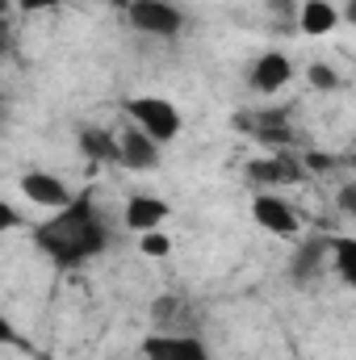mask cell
Segmentation results:
<instances>
[{
	"label": "cell",
	"mask_w": 356,
	"mask_h": 360,
	"mask_svg": "<svg viewBox=\"0 0 356 360\" xmlns=\"http://www.w3.org/2000/svg\"><path fill=\"white\" fill-rule=\"evenodd\" d=\"M34 243L55 269H80L109 248V231L89 193H76L63 210H55L46 222L34 226Z\"/></svg>",
	"instance_id": "1"
},
{
	"label": "cell",
	"mask_w": 356,
	"mask_h": 360,
	"mask_svg": "<svg viewBox=\"0 0 356 360\" xmlns=\"http://www.w3.org/2000/svg\"><path fill=\"white\" fill-rule=\"evenodd\" d=\"M126 113L130 122L151 139V143H172L180 134V109L168 101V96H130L126 101Z\"/></svg>",
	"instance_id": "2"
},
{
	"label": "cell",
	"mask_w": 356,
	"mask_h": 360,
	"mask_svg": "<svg viewBox=\"0 0 356 360\" xmlns=\"http://www.w3.org/2000/svg\"><path fill=\"white\" fill-rule=\"evenodd\" d=\"M126 21H130L139 34L177 38L180 25H184V13H180L172 0H130V4H126Z\"/></svg>",
	"instance_id": "3"
},
{
	"label": "cell",
	"mask_w": 356,
	"mask_h": 360,
	"mask_svg": "<svg viewBox=\"0 0 356 360\" xmlns=\"http://www.w3.org/2000/svg\"><path fill=\"white\" fill-rule=\"evenodd\" d=\"M143 360H210V348L193 331H155L143 340Z\"/></svg>",
	"instance_id": "4"
},
{
	"label": "cell",
	"mask_w": 356,
	"mask_h": 360,
	"mask_svg": "<svg viewBox=\"0 0 356 360\" xmlns=\"http://www.w3.org/2000/svg\"><path fill=\"white\" fill-rule=\"evenodd\" d=\"M113 139H117V160L113 164H122L130 172H155L160 168V143H151L139 126H130V130H122Z\"/></svg>",
	"instance_id": "5"
},
{
	"label": "cell",
	"mask_w": 356,
	"mask_h": 360,
	"mask_svg": "<svg viewBox=\"0 0 356 360\" xmlns=\"http://www.w3.org/2000/svg\"><path fill=\"white\" fill-rule=\"evenodd\" d=\"M252 218H256V226H265L268 235H276V239H293L298 235V214L276 193H256L252 197Z\"/></svg>",
	"instance_id": "6"
},
{
	"label": "cell",
	"mask_w": 356,
	"mask_h": 360,
	"mask_svg": "<svg viewBox=\"0 0 356 360\" xmlns=\"http://www.w3.org/2000/svg\"><path fill=\"white\" fill-rule=\"evenodd\" d=\"M21 193H25L34 205H42V210H63V205L76 197V193L55 176V172H38V168L21 176Z\"/></svg>",
	"instance_id": "7"
},
{
	"label": "cell",
	"mask_w": 356,
	"mask_h": 360,
	"mask_svg": "<svg viewBox=\"0 0 356 360\" xmlns=\"http://www.w3.org/2000/svg\"><path fill=\"white\" fill-rule=\"evenodd\" d=\"M289 80H293V59H289L285 51H265V55L252 63V89L265 92V96L281 92Z\"/></svg>",
	"instance_id": "8"
},
{
	"label": "cell",
	"mask_w": 356,
	"mask_h": 360,
	"mask_svg": "<svg viewBox=\"0 0 356 360\" xmlns=\"http://www.w3.org/2000/svg\"><path fill=\"white\" fill-rule=\"evenodd\" d=\"M168 214H172V205L164 201V197H151V193H134L130 201H126V214H122V222L130 226V231H160L164 222H168Z\"/></svg>",
	"instance_id": "9"
},
{
	"label": "cell",
	"mask_w": 356,
	"mask_h": 360,
	"mask_svg": "<svg viewBox=\"0 0 356 360\" xmlns=\"http://www.w3.org/2000/svg\"><path fill=\"white\" fill-rule=\"evenodd\" d=\"M248 180H252V184H293V180H306V172H302L298 160H289L285 151H276L272 160L248 164Z\"/></svg>",
	"instance_id": "10"
},
{
	"label": "cell",
	"mask_w": 356,
	"mask_h": 360,
	"mask_svg": "<svg viewBox=\"0 0 356 360\" xmlns=\"http://www.w3.org/2000/svg\"><path fill=\"white\" fill-rule=\"evenodd\" d=\"M298 21H302V34L310 38H323L340 25V8L331 0H302L298 4Z\"/></svg>",
	"instance_id": "11"
},
{
	"label": "cell",
	"mask_w": 356,
	"mask_h": 360,
	"mask_svg": "<svg viewBox=\"0 0 356 360\" xmlns=\"http://www.w3.org/2000/svg\"><path fill=\"white\" fill-rule=\"evenodd\" d=\"M327 252H331V239H306V243L293 252V260H289V276H293L298 285H306L314 272L323 269Z\"/></svg>",
	"instance_id": "12"
},
{
	"label": "cell",
	"mask_w": 356,
	"mask_h": 360,
	"mask_svg": "<svg viewBox=\"0 0 356 360\" xmlns=\"http://www.w3.org/2000/svg\"><path fill=\"white\" fill-rule=\"evenodd\" d=\"M80 151H84L89 160L113 164V160H117V139H113L109 130H101V126H89V130H80Z\"/></svg>",
	"instance_id": "13"
},
{
	"label": "cell",
	"mask_w": 356,
	"mask_h": 360,
	"mask_svg": "<svg viewBox=\"0 0 356 360\" xmlns=\"http://www.w3.org/2000/svg\"><path fill=\"white\" fill-rule=\"evenodd\" d=\"M331 252H336V269H340V281L344 285H356V269H352V239H331Z\"/></svg>",
	"instance_id": "14"
},
{
	"label": "cell",
	"mask_w": 356,
	"mask_h": 360,
	"mask_svg": "<svg viewBox=\"0 0 356 360\" xmlns=\"http://www.w3.org/2000/svg\"><path fill=\"white\" fill-rule=\"evenodd\" d=\"M306 80H310V89H323V92H336L340 84H344V80H340V72H336L331 63H310Z\"/></svg>",
	"instance_id": "15"
},
{
	"label": "cell",
	"mask_w": 356,
	"mask_h": 360,
	"mask_svg": "<svg viewBox=\"0 0 356 360\" xmlns=\"http://www.w3.org/2000/svg\"><path fill=\"white\" fill-rule=\"evenodd\" d=\"M139 252H143V256H151V260H164V256L172 252V239H168L164 231H143V239H139Z\"/></svg>",
	"instance_id": "16"
},
{
	"label": "cell",
	"mask_w": 356,
	"mask_h": 360,
	"mask_svg": "<svg viewBox=\"0 0 356 360\" xmlns=\"http://www.w3.org/2000/svg\"><path fill=\"white\" fill-rule=\"evenodd\" d=\"M0 348H21V352H34V344L8 323V314H0Z\"/></svg>",
	"instance_id": "17"
},
{
	"label": "cell",
	"mask_w": 356,
	"mask_h": 360,
	"mask_svg": "<svg viewBox=\"0 0 356 360\" xmlns=\"http://www.w3.org/2000/svg\"><path fill=\"white\" fill-rule=\"evenodd\" d=\"M17 226H25V218H21V214L0 197V235H8V231H17Z\"/></svg>",
	"instance_id": "18"
},
{
	"label": "cell",
	"mask_w": 356,
	"mask_h": 360,
	"mask_svg": "<svg viewBox=\"0 0 356 360\" xmlns=\"http://www.w3.org/2000/svg\"><path fill=\"white\" fill-rule=\"evenodd\" d=\"M340 214H344V218H352V214H356V184H352V180L340 188Z\"/></svg>",
	"instance_id": "19"
},
{
	"label": "cell",
	"mask_w": 356,
	"mask_h": 360,
	"mask_svg": "<svg viewBox=\"0 0 356 360\" xmlns=\"http://www.w3.org/2000/svg\"><path fill=\"white\" fill-rule=\"evenodd\" d=\"M21 13H42V8H55V4H63V0H13Z\"/></svg>",
	"instance_id": "20"
},
{
	"label": "cell",
	"mask_w": 356,
	"mask_h": 360,
	"mask_svg": "<svg viewBox=\"0 0 356 360\" xmlns=\"http://www.w3.org/2000/svg\"><path fill=\"white\" fill-rule=\"evenodd\" d=\"M13 51V30H8V21L0 17V55H8Z\"/></svg>",
	"instance_id": "21"
},
{
	"label": "cell",
	"mask_w": 356,
	"mask_h": 360,
	"mask_svg": "<svg viewBox=\"0 0 356 360\" xmlns=\"http://www.w3.org/2000/svg\"><path fill=\"white\" fill-rule=\"evenodd\" d=\"M268 4H272V8H276V13H293V8H298V4H293V0H268Z\"/></svg>",
	"instance_id": "22"
},
{
	"label": "cell",
	"mask_w": 356,
	"mask_h": 360,
	"mask_svg": "<svg viewBox=\"0 0 356 360\" xmlns=\"http://www.w3.org/2000/svg\"><path fill=\"white\" fill-rule=\"evenodd\" d=\"M0 105H4V96H0Z\"/></svg>",
	"instance_id": "23"
}]
</instances>
